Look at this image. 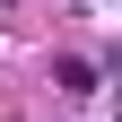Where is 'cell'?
I'll return each instance as SVG.
<instances>
[{
    "instance_id": "6da1fadb",
    "label": "cell",
    "mask_w": 122,
    "mask_h": 122,
    "mask_svg": "<svg viewBox=\"0 0 122 122\" xmlns=\"http://www.w3.org/2000/svg\"><path fill=\"white\" fill-rule=\"evenodd\" d=\"M52 79H61V96H96V61L61 52V61H52Z\"/></svg>"
}]
</instances>
